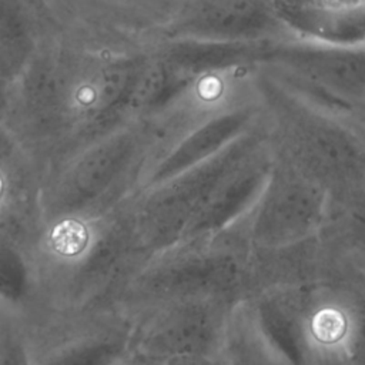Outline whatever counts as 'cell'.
Listing matches in <instances>:
<instances>
[{
    "label": "cell",
    "instance_id": "2",
    "mask_svg": "<svg viewBox=\"0 0 365 365\" xmlns=\"http://www.w3.org/2000/svg\"><path fill=\"white\" fill-rule=\"evenodd\" d=\"M63 30L58 0H0V86L11 87L40 47Z\"/></svg>",
    "mask_w": 365,
    "mask_h": 365
},
{
    "label": "cell",
    "instance_id": "1",
    "mask_svg": "<svg viewBox=\"0 0 365 365\" xmlns=\"http://www.w3.org/2000/svg\"><path fill=\"white\" fill-rule=\"evenodd\" d=\"M282 36L294 34L282 23L275 0H175L157 43L192 40L258 44Z\"/></svg>",
    "mask_w": 365,
    "mask_h": 365
},
{
    "label": "cell",
    "instance_id": "4",
    "mask_svg": "<svg viewBox=\"0 0 365 365\" xmlns=\"http://www.w3.org/2000/svg\"><path fill=\"white\" fill-rule=\"evenodd\" d=\"M31 275L20 251L0 240V302L11 307L26 299Z\"/></svg>",
    "mask_w": 365,
    "mask_h": 365
},
{
    "label": "cell",
    "instance_id": "3",
    "mask_svg": "<svg viewBox=\"0 0 365 365\" xmlns=\"http://www.w3.org/2000/svg\"><path fill=\"white\" fill-rule=\"evenodd\" d=\"M294 34L322 41L365 40V0H275Z\"/></svg>",
    "mask_w": 365,
    "mask_h": 365
}]
</instances>
